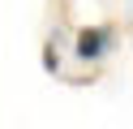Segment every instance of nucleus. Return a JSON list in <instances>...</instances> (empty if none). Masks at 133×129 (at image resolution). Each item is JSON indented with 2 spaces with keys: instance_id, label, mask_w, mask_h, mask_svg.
<instances>
[{
  "instance_id": "nucleus-1",
  "label": "nucleus",
  "mask_w": 133,
  "mask_h": 129,
  "mask_svg": "<svg viewBox=\"0 0 133 129\" xmlns=\"http://www.w3.org/2000/svg\"><path fill=\"white\" fill-rule=\"evenodd\" d=\"M116 47V26H82L73 34V52L82 60H103Z\"/></svg>"
},
{
  "instance_id": "nucleus-2",
  "label": "nucleus",
  "mask_w": 133,
  "mask_h": 129,
  "mask_svg": "<svg viewBox=\"0 0 133 129\" xmlns=\"http://www.w3.org/2000/svg\"><path fill=\"white\" fill-rule=\"evenodd\" d=\"M43 69L47 73H60V52H56V43H43Z\"/></svg>"
}]
</instances>
